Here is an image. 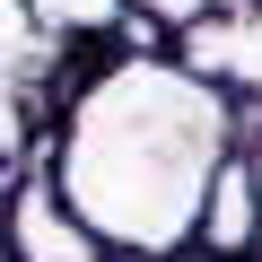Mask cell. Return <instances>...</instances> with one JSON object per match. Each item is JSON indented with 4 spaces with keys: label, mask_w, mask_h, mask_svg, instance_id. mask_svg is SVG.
Instances as JSON below:
<instances>
[{
    "label": "cell",
    "mask_w": 262,
    "mask_h": 262,
    "mask_svg": "<svg viewBox=\"0 0 262 262\" xmlns=\"http://www.w3.org/2000/svg\"><path fill=\"white\" fill-rule=\"evenodd\" d=\"M175 61H184V70H201L210 88H227L236 105H245V96H262V9H245V18H210Z\"/></svg>",
    "instance_id": "cell-4"
},
{
    "label": "cell",
    "mask_w": 262,
    "mask_h": 262,
    "mask_svg": "<svg viewBox=\"0 0 262 262\" xmlns=\"http://www.w3.org/2000/svg\"><path fill=\"white\" fill-rule=\"evenodd\" d=\"M122 18L140 27V53H158V44H192L219 18V0H122Z\"/></svg>",
    "instance_id": "cell-5"
},
{
    "label": "cell",
    "mask_w": 262,
    "mask_h": 262,
    "mask_svg": "<svg viewBox=\"0 0 262 262\" xmlns=\"http://www.w3.org/2000/svg\"><path fill=\"white\" fill-rule=\"evenodd\" d=\"M18 9H27L53 44H88V35L122 27V0H18Z\"/></svg>",
    "instance_id": "cell-6"
},
{
    "label": "cell",
    "mask_w": 262,
    "mask_h": 262,
    "mask_svg": "<svg viewBox=\"0 0 262 262\" xmlns=\"http://www.w3.org/2000/svg\"><path fill=\"white\" fill-rule=\"evenodd\" d=\"M245 158H253V192H262V122H253V140H245ZM253 262H262V236H253Z\"/></svg>",
    "instance_id": "cell-7"
},
{
    "label": "cell",
    "mask_w": 262,
    "mask_h": 262,
    "mask_svg": "<svg viewBox=\"0 0 262 262\" xmlns=\"http://www.w3.org/2000/svg\"><path fill=\"white\" fill-rule=\"evenodd\" d=\"M253 122L262 114H245L175 53H122L61 96L44 175L114 262H184L201 192Z\"/></svg>",
    "instance_id": "cell-1"
},
{
    "label": "cell",
    "mask_w": 262,
    "mask_h": 262,
    "mask_svg": "<svg viewBox=\"0 0 262 262\" xmlns=\"http://www.w3.org/2000/svg\"><path fill=\"white\" fill-rule=\"evenodd\" d=\"M253 236H262V192H253V158L236 149L210 192H201V219H192V253L210 262H253Z\"/></svg>",
    "instance_id": "cell-3"
},
{
    "label": "cell",
    "mask_w": 262,
    "mask_h": 262,
    "mask_svg": "<svg viewBox=\"0 0 262 262\" xmlns=\"http://www.w3.org/2000/svg\"><path fill=\"white\" fill-rule=\"evenodd\" d=\"M245 9H262V0H219V18H245Z\"/></svg>",
    "instance_id": "cell-8"
},
{
    "label": "cell",
    "mask_w": 262,
    "mask_h": 262,
    "mask_svg": "<svg viewBox=\"0 0 262 262\" xmlns=\"http://www.w3.org/2000/svg\"><path fill=\"white\" fill-rule=\"evenodd\" d=\"M0 262H114V253L61 210V192H53V175H44V149L0 184Z\"/></svg>",
    "instance_id": "cell-2"
}]
</instances>
